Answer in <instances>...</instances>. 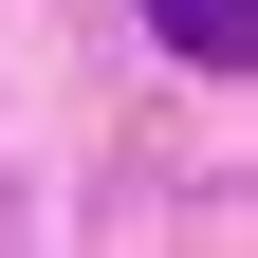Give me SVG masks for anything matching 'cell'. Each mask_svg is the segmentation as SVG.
<instances>
[{"label": "cell", "mask_w": 258, "mask_h": 258, "mask_svg": "<svg viewBox=\"0 0 258 258\" xmlns=\"http://www.w3.org/2000/svg\"><path fill=\"white\" fill-rule=\"evenodd\" d=\"M148 19H166L203 74H240V55H258V0H148Z\"/></svg>", "instance_id": "obj_1"}]
</instances>
